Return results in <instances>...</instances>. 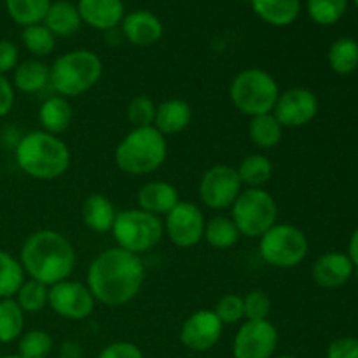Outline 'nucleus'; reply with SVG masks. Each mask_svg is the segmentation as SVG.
<instances>
[{
    "mask_svg": "<svg viewBox=\"0 0 358 358\" xmlns=\"http://www.w3.org/2000/svg\"><path fill=\"white\" fill-rule=\"evenodd\" d=\"M145 282V266L140 255L119 247L100 252L91 261L86 273V285L94 301L108 308L131 303Z\"/></svg>",
    "mask_w": 358,
    "mask_h": 358,
    "instance_id": "obj_1",
    "label": "nucleus"
},
{
    "mask_svg": "<svg viewBox=\"0 0 358 358\" xmlns=\"http://www.w3.org/2000/svg\"><path fill=\"white\" fill-rule=\"evenodd\" d=\"M76 248L69 238L55 229L35 231L20 250L24 275L48 287L69 280L76 268Z\"/></svg>",
    "mask_w": 358,
    "mask_h": 358,
    "instance_id": "obj_2",
    "label": "nucleus"
},
{
    "mask_svg": "<svg viewBox=\"0 0 358 358\" xmlns=\"http://www.w3.org/2000/svg\"><path fill=\"white\" fill-rule=\"evenodd\" d=\"M14 159L28 177L35 180H56L69 171L72 154L59 136L35 129L17 140Z\"/></svg>",
    "mask_w": 358,
    "mask_h": 358,
    "instance_id": "obj_3",
    "label": "nucleus"
},
{
    "mask_svg": "<svg viewBox=\"0 0 358 358\" xmlns=\"http://www.w3.org/2000/svg\"><path fill=\"white\" fill-rule=\"evenodd\" d=\"M168 156L166 136L154 126L133 128L126 133L114 150L115 166L126 175L145 177L164 164Z\"/></svg>",
    "mask_w": 358,
    "mask_h": 358,
    "instance_id": "obj_4",
    "label": "nucleus"
},
{
    "mask_svg": "<svg viewBox=\"0 0 358 358\" xmlns=\"http://www.w3.org/2000/svg\"><path fill=\"white\" fill-rule=\"evenodd\" d=\"M51 83L55 94L65 98H76L87 93L100 83L103 76V62L90 49H73L58 56L49 65Z\"/></svg>",
    "mask_w": 358,
    "mask_h": 358,
    "instance_id": "obj_5",
    "label": "nucleus"
},
{
    "mask_svg": "<svg viewBox=\"0 0 358 358\" xmlns=\"http://www.w3.org/2000/svg\"><path fill=\"white\" fill-rule=\"evenodd\" d=\"M278 96L280 86L275 77L257 66L238 72L229 84L231 103L247 117L271 114Z\"/></svg>",
    "mask_w": 358,
    "mask_h": 358,
    "instance_id": "obj_6",
    "label": "nucleus"
},
{
    "mask_svg": "<svg viewBox=\"0 0 358 358\" xmlns=\"http://www.w3.org/2000/svg\"><path fill=\"white\" fill-rule=\"evenodd\" d=\"M110 233L115 240V247L142 255L163 240L164 226L161 217L140 208H126L117 212Z\"/></svg>",
    "mask_w": 358,
    "mask_h": 358,
    "instance_id": "obj_7",
    "label": "nucleus"
},
{
    "mask_svg": "<svg viewBox=\"0 0 358 358\" xmlns=\"http://www.w3.org/2000/svg\"><path fill=\"white\" fill-rule=\"evenodd\" d=\"M310 252V243L303 229L294 224L276 222L259 238L262 261L276 269L297 268Z\"/></svg>",
    "mask_w": 358,
    "mask_h": 358,
    "instance_id": "obj_8",
    "label": "nucleus"
},
{
    "mask_svg": "<svg viewBox=\"0 0 358 358\" xmlns=\"http://www.w3.org/2000/svg\"><path fill=\"white\" fill-rule=\"evenodd\" d=\"M229 210L231 219L236 224L241 236L261 238L266 231L278 222L276 199L264 187H243Z\"/></svg>",
    "mask_w": 358,
    "mask_h": 358,
    "instance_id": "obj_9",
    "label": "nucleus"
},
{
    "mask_svg": "<svg viewBox=\"0 0 358 358\" xmlns=\"http://www.w3.org/2000/svg\"><path fill=\"white\" fill-rule=\"evenodd\" d=\"M243 191L236 168L231 164H213L205 173L198 185V194L203 205L210 210H227L233 206L240 192Z\"/></svg>",
    "mask_w": 358,
    "mask_h": 358,
    "instance_id": "obj_10",
    "label": "nucleus"
},
{
    "mask_svg": "<svg viewBox=\"0 0 358 358\" xmlns=\"http://www.w3.org/2000/svg\"><path fill=\"white\" fill-rule=\"evenodd\" d=\"M164 234L178 248H192L203 241L206 219L203 210L191 201H178L163 220Z\"/></svg>",
    "mask_w": 358,
    "mask_h": 358,
    "instance_id": "obj_11",
    "label": "nucleus"
},
{
    "mask_svg": "<svg viewBox=\"0 0 358 358\" xmlns=\"http://www.w3.org/2000/svg\"><path fill=\"white\" fill-rule=\"evenodd\" d=\"M278 329L271 320H243L233 341L234 358H273L278 348Z\"/></svg>",
    "mask_w": 358,
    "mask_h": 358,
    "instance_id": "obj_12",
    "label": "nucleus"
},
{
    "mask_svg": "<svg viewBox=\"0 0 358 358\" xmlns=\"http://www.w3.org/2000/svg\"><path fill=\"white\" fill-rule=\"evenodd\" d=\"M48 306L58 317L72 322H79L86 320V318L93 315L96 301H94L93 294L87 289L86 283L63 280V282L49 287Z\"/></svg>",
    "mask_w": 358,
    "mask_h": 358,
    "instance_id": "obj_13",
    "label": "nucleus"
},
{
    "mask_svg": "<svg viewBox=\"0 0 358 358\" xmlns=\"http://www.w3.org/2000/svg\"><path fill=\"white\" fill-rule=\"evenodd\" d=\"M318 114V98L308 87H290L280 91L273 115L278 119L283 129H297L310 124Z\"/></svg>",
    "mask_w": 358,
    "mask_h": 358,
    "instance_id": "obj_14",
    "label": "nucleus"
},
{
    "mask_svg": "<svg viewBox=\"0 0 358 358\" xmlns=\"http://www.w3.org/2000/svg\"><path fill=\"white\" fill-rule=\"evenodd\" d=\"M224 324L213 310H198L187 317L180 329V343L191 352H208L220 341Z\"/></svg>",
    "mask_w": 358,
    "mask_h": 358,
    "instance_id": "obj_15",
    "label": "nucleus"
},
{
    "mask_svg": "<svg viewBox=\"0 0 358 358\" xmlns=\"http://www.w3.org/2000/svg\"><path fill=\"white\" fill-rule=\"evenodd\" d=\"M122 37L133 45L149 48L157 44L164 34V27L159 17L150 10H133L124 14L121 21Z\"/></svg>",
    "mask_w": 358,
    "mask_h": 358,
    "instance_id": "obj_16",
    "label": "nucleus"
},
{
    "mask_svg": "<svg viewBox=\"0 0 358 358\" xmlns=\"http://www.w3.org/2000/svg\"><path fill=\"white\" fill-rule=\"evenodd\" d=\"M355 275V266L350 261L348 254L341 252H329L318 257L311 268V276L313 282L322 289H339L350 278Z\"/></svg>",
    "mask_w": 358,
    "mask_h": 358,
    "instance_id": "obj_17",
    "label": "nucleus"
},
{
    "mask_svg": "<svg viewBox=\"0 0 358 358\" xmlns=\"http://www.w3.org/2000/svg\"><path fill=\"white\" fill-rule=\"evenodd\" d=\"M77 9H79L83 23L100 31L121 27V21L124 17L122 0H79Z\"/></svg>",
    "mask_w": 358,
    "mask_h": 358,
    "instance_id": "obj_18",
    "label": "nucleus"
},
{
    "mask_svg": "<svg viewBox=\"0 0 358 358\" xmlns=\"http://www.w3.org/2000/svg\"><path fill=\"white\" fill-rule=\"evenodd\" d=\"M180 201L178 189L166 180H149L138 189V208L156 217H164Z\"/></svg>",
    "mask_w": 358,
    "mask_h": 358,
    "instance_id": "obj_19",
    "label": "nucleus"
},
{
    "mask_svg": "<svg viewBox=\"0 0 358 358\" xmlns=\"http://www.w3.org/2000/svg\"><path fill=\"white\" fill-rule=\"evenodd\" d=\"M192 121V107L187 100L182 98H170L161 101L156 107L154 128L164 136L178 135L189 128Z\"/></svg>",
    "mask_w": 358,
    "mask_h": 358,
    "instance_id": "obj_20",
    "label": "nucleus"
},
{
    "mask_svg": "<svg viewBox=\"0 0 358 358\" xmlns=\"http://www.w3.org/2000/svg\"><path fill=\"white\" fill-rule=\"evenodd\" d=\"M80 217H83V222L87 229L98 234H105L112 231L115 217H117V210L107 196L94 192L84 199Z\"/></svg>",
    "mask_w": 358,
    "mask_h": 358,
    "instance_id": "obj_21",
    "label": "nucleus"
},
{
    "mask_svg": "<svg viewBox=\"0 0 358 358\" xmlns=\"http://www.w3.org/2000/svg\"><path fill=\"white\" fill-rule=\"evenodd\" d=\"M73 110L69 98L52 94L48 96L38 107V122H41L42 131H48L51 135L59 136L65 133L72 124Z\"/></svg>",
    "mask_w": 358,
    "mask_h": 358,
    "instance_id": "obj_22",
    "label": "nucleus"
},
{
    "mask_svg": "<svg viewBox=\"0 0 358 358\" xmlns=\"http://www.w3.org/2000/svg\"><path fill=\"white\" fill-rule=\"evenodd\" d=\"M13 86L16 91L24 94H35L49 87L51 83V70L49 65L41 62L38 58L24 59L17 63L13 72Z\"/></svg>",
    "mask_w": 358,
    "mask_h": 358,
    "instance_id": "obj_23",
    "label": "nucleus"
},
{
    "mask_svg": "<svg viewBox=\"0 0 358 358\" xmlns=\"http://www.w3.org/2000/svg\"><path fill=\"white\" fill-rule=\"evenodd\" d=\"M42 23L49 28L55 37H72L83 24L77 3L69 0H56L51 2Z\"/></svg>",
    "mask_w": 358,
    "mask_h": 358,
    "instance_id": "obj_24",
    "label": "nucleus"
},
{
    "mask_svg": "<svg viewBox=\"0 0 358 358\" xmlns=\"http://www.w3.org/2000/svg\"><path fill=\"white\" fill-rule=\"evenodd\" d=\"M254 13L271 27H289L299 17L301 0H250Z\"/></svg>",
    "mask_w": 358,
    "mask_h": 358,
    "instance_id": "obj_25",
    "label": "nucleus"
},
{
    "mask_svg": "<svg viewBox=\"0 0 358 358\" xmlns=\"http://www.w3.org/2000/svg\"><path fill=\"white\" fill-rule=\"evenodd\" d=\"M238 177L247 189H261L271 180L273 161L266 154H248L236 166Z\"/></svg>",
    "mask_w": 358,
    "mask_h": 358,
    "instance_id": "obj_26",
    "label": "nucleus"
},
{
    "mask_svg": "<svg viewBox=\"0 0 358 358\" xmlns=\"http://www.w3.org/2000/svg\"><path fill=\"white\" fill-rule=\"evenodd\" d=\"M248 138L257 149H275L283 138V126L271 114H262L250 117L248 122Z\"/></svg>",
    "mask_w": 358,
    "mask_h": 358,
    "instance_id": "obj_27",
    "label": "nucleus"
},
{
    "mask_svg": "<svg viewBox=\"0 0 358 358\" xmlns=\"http://www.w3.org/2000/svg\"><path fill=\"white\" fill-rule=\"evenodd\" d=\"M241 234L231 217L217 215L206 220L203 240L215 250H227L240 241Z\"/></svg>",
    "mask_w": 358,
    "mask_h": 358,
    "instance_id": "obj_28",
    "label": "nucleus"
},
{
    "mask_svg": "<svg viewBox=\"0 0 358 358\" xmlns=\"http://www.w3.org/2000/svg\"><path fill=\"white\" fill-rule=\"evenodd\" d=\"M24 276L20 259L0 248V299H13L27 280Z\"/></svg>",
    "mask_w": 358,
    "mask_h": 358,
    "instance_id": "obj_29",
    "label": "nucleus"
},
{
    "mask_svg": "<svg viewBox=\"0 0 358 358\" xmlns=\"http://www.w3.org/2000/svg\"><path fill=\"white\" fill-rule=\"evenodd\" d=\"M3 2L10 20L23 28L42 23L51 6V0H3Z\"/></svg>",
    "mask_w": 358,
    "mask_h": 358,
    "instance_id": "obj_30",
    "label": "nucleus"
},
{
    "mask_svg": "<svg viewBox=\"0 0 358 358\" xmlns=\"http://www.w3.org/2000/svg\"><path fill=\"white\" fill-rule=\"evenodd\" d=\"M24 331V311L13 299H0V343L17 341Z\"/></svg>",
    "mask_w": 358,
    "mask_h": 358,
    "instance_id": "obj_31",
    "label": "nucleus"
},
{
    "mask_svg": "<svg viewBox=\"0 0 358 358\" xmlns=\"http://www.w3.org/2000/svg\"><path fill=\"white\" fill-rule=\"evenodd\" d=\"M329 65L339 76H348L358 66V42L355 38L341 37L329 49Z\"/></svg>",
    "mask_w": 358,
    "mask_h": 358,
    "instance_id": "obj_32",
    "label": "nucleus"
},
{
    "mask_svg": "<svg viewBox=\"0 0 358 358\" xmlns=\"http://www.w3.org/2000/svg\"><path fill=\"white\" fill-rule=\"evenodd\" d=\"M17 306L27 313H38L49 303V287L37 280L27 278L14 296Z\"/></svg>",
    "mask_w": 358,
    "mask_h": 358,
    "instance_id": "obj_33",
    "label": "nucleus"
},
{
    "mask_svg": "<svg viewBox=\"0 0 358 358\" xmlns=\"http://www.w3.org/2000/svg\"><path fill=\"white\" fill-rule=\"evenodd\" d=\"M21 41H23L27 51L31 52L35 58H45L56 48V37L49 31V28L44 23L24 27L23 31H21Z\"/></svg>",
    "mask_w": 358,
    "mask_h": 358,
    "instance_id": "obj_34",
    "label": "nucleus"
},
{
    "mask_svg": "<svg viewBox=\"0 0 358 358\" xmlns=\"http://www.w3.org/2000/svg\"><path fill=\"white\" fill-rule=\"evenodd\" d=\"M52 338L42 329H34L17 339V355L21 358H48L52 352Z\"/></svg>",
    "mask_w": 358,
    "mask_h": 358,
    "instance_id": "obj_35",
    "label": "nucleus"
},
{
    "mask_svg": "<svg viewBox=\"0 0 358 358\" xmlns=\"http://www.w3.org/2000/svg\"><path fill=\"white\" fill-rule=\"evenodd\" d=\"M308 14L322 27L336 24L348 9V0H308Z\"/></svg>",
    "mask_w": 358,
    "mask_h": 358,
    "instance_id": "obj_36",
    "label": "nucleus"
},
{
    "mask_svg": "<svg viewBox=\"0 0 358 358\" xmlns=\"http://www.w3.org/2000/svg\"><path fill=\"white\" fill-rule=\"evenodd\" d=\"M156 107L154 100L147 94H138L129 100L128 108H126V115L128 121L131 122L133 128H147V126L154 124V117H156Z\"/></svg>",
    "mask_w": 358,
    "mask_h": 358,
    "instance_id": "obj_37",
    "label": "nucleus"
},
{
    "mask_svg": "<svg viewBox=\"0 0 358 358\" xmlns=\"http://www.w3.org/2000/svg\"><path fill=\"white\" fill-rule=\"evenodd\" d=\"M213 313L219 317L224 325H234L245 320L243 296L240 294H226L217 301Z\"/></svg>",
    "mask_w": 358,
    "mask_h": 358,
    "instance_id": "obj_38",
    "label": "nucleus"
},
{
    "mask_svg": "<svg viewBox=\"0 0 358 358\" xmlns=\"http://www.w3.org/2000/svg\"><path fill=\"white\" fill-rule=\"evenodd\" d=\"M245 320H269L271 315V299L262 290H250L243 296Z\"/></svg>",
    "mask_w": 358,
    "mask_h": 358,
    "instance_id": "obj_39",
    "label": "nucleus"
},
{
    "mask_svg": "<svg viewBox=\"0 0 358 358\" xmlns=\"http://www.w3.org/2000/svg\"><path fill=\"white\" fill-rule=\"evenodd\" d=\"M98 358H143V353L135 343L115 341L105 346Z\"/></svg>",
    "mask_w": 358,
    "mask_h": 358,
    "instance_id": "obj_40",
    "label": "nucleus"
},
{
    "mask_svg": "<svg viewBox=\"0 0 358 358\" xmlns=\"http://www.w3.org/2000/svg\"><path fill=\"white\" fill-rule=\"evenodd\" d=\"M20 63V49L13 41L2 38L0 41V73L7 76V73L14 72V69Z\"/></svg>",
    "mask_w": 358,
    "mask_h": 358,
    "instance_id": "obj_41",
    "label": "nucleus"
},
{
    "mask_svg": "<svg viewBox=\"0 0 358 358\" xmlns=\"http://www.w3.org/2000/svg\"><path fill=\"white\" fill-rule=\"evenodd\" d=\"M327 358H358V338H338L329 345Z\"/></svg>",
    "mask_w": 358,
    "mask_h": 358,
    "instance_id": "obj_42",
    "label": "nucleus"
},
{
    "mask_svg": "<svg viewBox=\"0 0 358 358\" xmlns=\"http://www.w3.org/2000/svg\"><path fill=\"white\" fill-rule=\"evenodd\" d=\"M14 103H16V90L9 77L0 73V117H6L13 112Z\"/></svg>",
    "mask_w": 358,
    "mask_h": 358,
    "instance_id": "obj_43",
    "label": "nucleus"
},
{
    "mask_svg": "<svg viewBox=\"0 0 358 358\" xmlns=\"http://www.w3.org/2000/svg\"><path fill=\"white\" fill-rule=\"evenodd\" d=\"M58 358H83V348L76 341H65L59 348Z\"/></svg>",
    "mask_w": 358,
    "mask_h": 358,
    "instance_id": "obj_44",
    "label": "nucleus"
},
{
    "mask_svg": "<svg viewBox=\"0 0 358 358\" xmlns=\"http://www.w3.org/2000/svg\"><path fill=\"white\" fill-rule=\"evenodd\" d=\"M348 257L350 261L353 262V266H355V269H358V229L352 234V238H350Z\"/></svg>",
    "mask_w": 358,
    "mask_h": 358,
    "instance_id": "obj_45",
    "label": "nucleus"
},
{
    "mask_svg": "<svg viewBox=\"0 0 358 358\" xmlns=\"http://www.w3.org/2000/svg\"><path fill=\"white\" fill-rule=\"evenodd\" d=\"M273 358H299V357H294V355H280V357H273Z\"/></svg>",
    "mask_w": 358,
    "mask_h": 358,
    "instance_id": "obj_46",
    "label": "nucleus"
},
{
    "mask_svg": "<svg viewBox=\"0 0 358 358\" xmlns=\"http://www.w3.org/2000/svg\"><path fill=\"white\" fill-rule=\"evenodd\" d=\"M2 358H21L20 355H7V357H2Z\"/></svg>",
    "mask_w": 358,
    "mask_h": 358,
    "instance_id": "obj_47",
    "label": "nucleus"
},
{
    "mask_svg": "<svg viewBox=\"0 0 358 358\" xmlns=\"http://www.w3.org/2000/svg\"><path fill=\"white\" fill-rule=\"evenodd\" d=\"M355 3H357V7H358V0H355Z\"/></svg>",
    "mask_w": 358,
    "mask_h": 358,
    "instance_id": "obj_48",
    "label": "nucleus"
}]
</instances>
